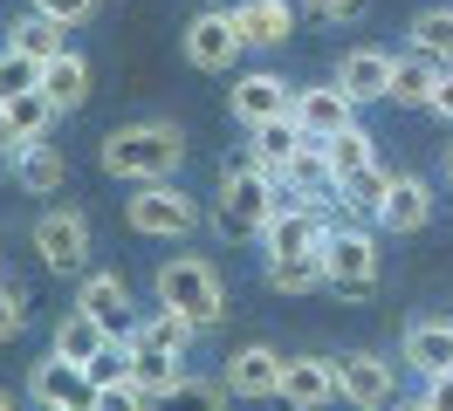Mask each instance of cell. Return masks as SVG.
Masks as SVG:
<instances>
[{
	"mask_svg": "<svg viewBox=\"0 0 453 411\" xmlns=\"http://www.w3.org/2000/svg\"><path fill=\"white\" fill-rule=\"evenodd\" d=\"M14 151H21V137L7 131V110H0V164H14Z\"/></svg>",
	"mask_w": 453,
	"mask_h": 411,
	"instance_id": "obj_42",
	"label": "cell"
},
{
	"mask_svg": "<svg viewBox=\"0 0 453 411\" xmlns=\"http://www.w3.org/2000/svg\"><path fill=\"white\" fill-rule=\"evenodd\" d=\"M447 192H453V144H447Z\"/></svg>",
	"mask_w": 453,
	"mask_h": 411,
	"instance_id": "obj_45",
	"label": "cell"
},
{
	"mask_svg": "<svg viewBox=\"0 0 453 411\" xmlns=\"http://www.w3.org/2000/svg\"><path fill=\"white\" fill-rule=\"evenodd\" d=\"M7 179L28 192V199H56V192L69 186V151H62L56 137H42V144H21V151H14V164H7Z\"/></svg>",
	"mask_w": 453,
	"mask_h": 411,
	"instance_id": "obj_16",
	"label": "cell"
},
{
	"mask_svg": "<svg viewBox=\"0 0 453 411\" xmlns=\"http://www.w3.org/2000/svg\"><path fill=\"white\" fill-rule=\"evenodd\" d=\"M131 336H144L151 350H172V356H186L199 343V329L186 323V316H172V308H151L144 323H131Z\"/></svg>",
	"mask_w": 453,
	"mask_h": 411,
	"instance_id": "obj_32",
	"label": "cell"
},
{
	"mask_svg": "<svg viewBox=\"0 0 453 411\" xmlns=\"http://www.w3.org/2000/svg\"><path fill=\"white\" fill-rule=\"evenodd\" d=\"M392 411H426V405H419V398H398V405H392Z\"/></svg>",
	"mask_w": 453,
	"mask_h": 411,
	"instance_id": "obj_44",
	"label": "cell"
},
{
	"mask_svg": "<svg viewBox=\"0 0 453 411\" xmlns=\"http://www.w3.org/2000/svg\"><path fill=\"white\" fill-rule=\"evenodd\" d=\"M433 89H440V62H426V55H392V82H385V103L392 110H426L433 103Z\"/></svg>",
	"mask_w": 453,
	"mask_h": 411,
	"instance_id": "obj_25",
	"label": "cell"
},
{
	"mask_svg": "<svg viewBox=\"0 0 453 411\" xmlns=\"http://www.w3.org/2000/svg\"><path fill=\"white\" fill-rule=\"evenodd\" d=\"M7 49L35 55V62H56L62 55V27L42 21V14H21V21H7Z\"/></svg>",
	"mask_w": 453,
	"mask_h": 411,
	"instance_id": "obj_33",
	"label": "cell"
},
{
	"mask_svg": "<svg viewBox=\"0 0 453 411\" xmlns=\"http://www.w3.org/2000/svg\"><path fill=\"white\" fill-rule=\"evenodd\" d=\"M124 356H131V384H138V391L151 398V405H158V398H165L172 384L186 377V370H179L186 356H172V350H151V343H144V336H131V329H124Z\"/></svg>",
	"mask_w": 453,
	"mask_h": 411,
	"instance_id": "obj_24",
	"label": "cell"
},
{
	"mask_svg": "<svg viewBox=\"0 0 453 411\" xmlns=\"http://www.w3.org/2000/svg\"><path fill=\"white\" fill-rule=\"evenodd\" d=\"M124 377H131V356H124V329H117L111 343L83 363V384H89V391H111V384H124Z\"/></svg>",
	"mask_w": 453,
	"mask_h": 411,
	"instance_id": "obj_35",
	"label": "cell"
},
{
	"mask_svg": "<svg viewBox=\"0 0 453 411\" xmlns=\"http://www.w3.org/2000/svg\"><path fill=\"white\" fill-rule=\"evenodd\" d=\"M28 247L49 274H83L89 254H96V226H89L83 206H49V213H35Z\"/></svg>",
	"mask_w": 453,
	"mask_h": 411,
	"instance_id": "obj_6",
	"label": "cell"
},
{
	"mask_svg": "<svg viewBox=\"0 0 453 411\" xmlns=\"http://www.w3.org/2000/svg\"><path fill=\"white\" fill-rule=\"evenodd\" d=\"M350 96V103L365 110V103H385V82H392V55L385 49H343V62H337V76H330Z\"/></svg>",
	"mask_w": 453,
	"mask_h": 411,
	"instance_id": "obj_20",
	"label": "cell"
},
{
	"mask_svg": "<svg viewBox=\"0 0 453 411\" xmlns=\"http://www.w3.org/2000/svg\"><path fill=\"white\" fill-rule=\"evenodd\" d=\"M96 158H104V171L117 186H165L186 164V131L165 124V117H138V124H117Z\"/></svg>",
	"mask_w": 453,
	"mask_h": 411,
	"instance_id": "obj_1",
	"label": "cell"
},
{
	"mask_svg": "<svg viewBox=\"0 0 453 411\" xmlns=\"http://www.w3.org/2000/svg\"><path fill=\"white\" fill-rule=\"evenodd\" d=\"M371 0H296V14H310V21H323V27H337V21H357Z\"/></svg>",
	"mask_w": 453,
	"mask_h": 411,
	"instance_id": "obj_39",
	"label": "cell"
},
{
	"mask_svg": "<svg viewBox=\"0 0 453 411\" xmlns=\"http://www.w3.org/2000/svg\"><path fill=\"white\" fill-rule=\"evenodd\" d=\"M226 405H234V398H226L220 377H179L151 411H226Z\"/></svg>",
	"mask_w": 453,
	"mask_h": 411,
	"instance_id": "obj_31",
	"label": "cell"
},
{
	"mask_svg": "<svg viewBox=\"0 0 453 411\" xmlns=\"http://www.w3.org/2000/svg\"><path fill=\"white\" fill-rule=\"evenodd\" d=\"M186 69H199V76H226L241 55H248V42H241V27H234V14L226 7H206V14H193L186 21Z\"/></svg>",
	"mask_w": 453,
	"mask_h": 411,
	"instance_id": "obj_8",
	"label": "cell"
},
{
	"mask_svg": "<svg viewBox=\"0 0 453 411\" xmlns=\"http://www.w3.org/2000/svg\"><path fill=\"white\" fill-rule=\"evenodd\" d=\"M76 308L96 316L104 329H131V316H138V308H131V281L117 268H83L76 274Z\"/></svg>",
	"mask_w": 453,
	"mask_h": 411,
	"instance_id": "obj_15",
	"label": "cell"
},
{
	"mask_svg": "<svg viewBox=\"0 0 453 411\" xmlns=\"http://www.w3.org/2000/svg\"><path fill=\"white\" fill-rule=\"evenodd\" d=\"M21 329H28V288L0 268V343H14Z\"/></svg>",
	"mask_w": 453,
	"mask_h": 411,
	"instance_id": "obj_37",
	"label": "cell"
},
{
	"mask_svg": "<svg viewBox=\"0 0 453 411\" xmlns=\"http://www.w3.org/2000/svg\"><path fill=\"white\" fill-rule=\"evenodd\" d=\"M28 405H35V411H56V405H83V411H89L83 370H76V363H62L56 350L35 356V363H28Z\"/></svg>",
	"mask_w": 453,
	"mask_h": 411,
	"instance_id": "obj_18",
	"label": "cell"
},
{
	"mask_svg": "<svg viewBox=\"0 0 453 411\" xmlns=\"http://www.w3.org/2000/svg\"><path fill=\"white\" fill-rule=\"evenodd\" d=\"M433 213H440V199H433V179H419V171H398L392 192H385V213H378V233H392V240H412V233H426V226H433Z\"/></svg>",
	"mask_w": 453,
	"mask_h": 411,
	"instance_id": "obj_14",
	"label": "cell"
},
{
	"mask_svg": "<svg viewBox=\"0 0 453 411\" xmlns=\"http://www.w3.org/2000/svg\"><path fill=\"white\" fill-rule=\"evenodd\" d=\"M275 206H282V186L255 158H241V164H220V206L206 213V226H213V240L241 247V240H261Z\"/></svg>",
	"mask_w": 453,
	"mask_h": 411,
	"instance_id": "obj_3",
	"label": "cell"
},
{
	"mask_svg": "<svg viewBox=\"0 0 453 411\" xmlns=\"http://www.w3.org/2000/svg\"><path fill=\"white\" fill-rule=\"evenodd\" d=\"M337 398H343V405H357V411H392V405H398V370H392V356H378V350H343V356H337Z\"/></svg>",
	"mask_w": 453,
	"mask_h": 411,
	"instance_id": "obj_9",
	"label": "cell"
},
{
	"mask_svg": "<svg viewBox=\"0 0 453 411\" xmlns=\"http://www.w3.org/2000/svg\"><path fill=\"white\" fill-rule=\"evenodd\" d=\"M323 158H330V171H337V186H343L350 171H365V164H378V137H371L365 124H350V131H337L330 144H323Z\"/></svg>",
	"mask_w": 453,
	"mask_h": 411,
	"instance_id": "obj_29",
	"label": "cell"
},
{
	"mask_svg": "<svg viewBox=\"0 0 453 411\" xmlns=\"http://www.w3.org/2000/svg\"><path fill=\"white\" fill-rule=\"evenodd\" d=\"M89 89H96V69H89V55H76V49H62L49 69H42V96L69 117V110H83L89 103Z\"/></svg>",
	"mask_w": 453,
	"mask_h": 411,
	"instance_id": "obj_22",
	"label": "cell"
},
{
	"mask_svg": "<svg viewBox=\"0 0 453 411\" xmlns=\"http://www.w3.org/2000/svg\"><path fill=\"white\" fill-rule=\"evenodd\" d=\"M392 164L378 158V164H365V171H350V179H343L337 186V206H343V219H350V226H371V233H378V213H385V192H392Z\"/></svg>",
	"mask_w": 453,
	"mask_h": 411,
	"instance_id": "obj_19",
	"label": "cell"
},
{
	"mask_svg": "<svg viewBox=\"0 0 453 411\" xmlns=\"http://www.w3.org/2000/svg\"><path fill=\"white\" fill-rule=\"evenodd\" d=\"M56 411H83V405H56Z\"/></svg>",
	"mask_w": 453,
	"mask_h": 411,
	"instance_id": "obj_46",
	"label": "cell"
},
{
	"mask_svg": "<svg viewBox=\"0 0 453 411\" xmlns=\"http://www.w3.org/2000/svg\"><path fill=\"white\" fill-rule=\"evenodd\" d=\"M398 363H405V370H419V377L453 370V316H419V323H405Z\"/></svg>",
	"mask_w": 453,
	"mask_h": 411,
	"instance_id": "obj_17",
	"label": "cell"
},
{
	"mask_svg": "<svg viewBox=\"0 0 453 411\" xmlns=\"http://www.w3.org/2000/svg\"><path fill=\"white\" fill-rule=\"evenodd\" d=\"M226 110H234L241 131L282 124L288 110H296V82H282V69H241V76L226 82Z\"/></svg>",
	"mask_w": 453,
	"mask_h": 411,
	"instance_id": "obj_7",
	"label": "cell"
},
{
	"mask_svg": "<svg viewBox=\"0 0 453 411\" xmlns=\"http://www.w3.org/2000/svg\"><path fill=\"white\" fill-rule=\"evenodd\" d=\"M330 226H337L330 213H316V206H296V199H282V206L268 213V226H261V261H282V254H323Z\"/></svg>",
	"mask_w": 453,
	"mask_h": 411,
	"instance_id": "obj_10",
	"label": "cell"
},
{
	"mask_svg": "<svg viewBox=\"0 0 453 411\" xmlns=\"http://www.w3.org/2000/svg\"><path fill=\"white\" fill-rule=\"evenodd\" d=\"M261 281L275 295H323V254H282V261H261Z\"/></svg>",
	"mask_w": 453,
	"mask_h": 411,
	"instance_id": "obj_27",
	"label": "cell"
},
{
	"mask_svg": "<svg viewBox=\"0 0 453 411\" xmlns=\"http://www.w3.org/2000/svg\"><path fill=\"white\" fill-rule=\"evenodd\" d=\"M296 144H303V131H296V124H255V131H248V158L261 164V171H268V179H275V171H282L288 164V151H296Z\"/></svg>",
	"mask_w": 453,
	"mask_h": 411,
	"instance_id": "obj_30",
	"label": "cell"
},
{
	"mask_svg": "<svg viewBox=\"0 0 453 411\" xmlns=\"http://www.w3.org/2000/svg\"><path fill=\"white\" fill-rule=\"evenodd\" d=\"M111 336H117V329H104L96 316H83V308L69 301V316H56V329H49V350H56L62 363H76V370H83V363H89L96 350H104Z\"/></svg>",
	"mask_w": 453,
	"mask_h": 411,
	"instance_id": "obj_23",
	"label": "cell"
},
{
	"mask_svg": "<svg viewBox=\"0 0 453 411\" xmlns=\"http://www.w3.org/2000/svg\"><path fill=\"white\" fill-rule=\"evenodd\" d=\"M42 69H49V62H35V55H21V49H0V103H7V96H35V89H42Z\"/></svg>",
	"mask_w": 453,
	"mask_h": 411,
	"instance_id": "obj_34",
	"label": "cell"
},
{
	"mask_svg": "<svg viewBox=\"0 0 453 411\" xmlns=\"http://www.w3.org/2000/svg\"><path fill=\"white\" fill-rule=\"evenodd\" d=\"M330 398H337V356H323V350L282 356V391H275V405H288V411H323Z\"/></svg>",
	"mask_w": 453,
	"mask_h": 411,
	"instance_id": "obj_13",
	"label": "cell"
},
{
	"mask_svg": "<svg viewBox=\"0 0 453 411\" xmlns=\"http://www.w3.org/2000/svg\"><path fill=\"white\" fill-rule=\"evenodd\" d=\"M220 384H226V398H241V405H275V391H282V350L275 343H241L220 363Z\"/></svg>",
	"mask_w": 453,
	"mask_h": 411,
	"instance_id": "obj_11",
	"label": "cell"
},
{
	"mask_svg": "<svg viewBox=\"0 0 453 411\" xmlns=\"http://www.w3.org/2000/svg\"><path fill=\"white\" fill-rule=\"evenodd\" d=\"M151 295H158V308L186 316L199 336L226 323V281L206 254H172V261H158V268H151Z\"/></svg>",
	"mask_w": 453,
	"mask_h": 411,
	"instance_id": "obj_2",
	"label": "cell"
},
{
	"mask_svg": "<svg viewBox=\"0 0 453 411\" xmlns=\"http://www.w3.org/2000/svg\"><path fill=\"white\" fill-rule=\"evenodd\" d=\"M0 411H21V398H14V391H7V384H0Z\"/></svg>",
	"mask_w": 453,
	"mask_h": 411,
	"instance_id": "obj_43",
	"label": "cell"
},
{
	"mask_svg": "<svg viewBox=\"0 0 453 411\" xmlns=\"http://www.w3.org/2000/svg\"><path fill=\"white\" fill-rule=\"evenodd\" d=\"M433 117H440V124H453V69H440V89H433Z\"/></svg>",
	"mask_w": 453,
	"mask_h": 411,
	"instance_id": "obj_41",
	"label": "cell"
},
{
	"mask_svg": "<svg viewBox=\"0 0 453 411\" xmlns=\"http://www.w3.org/2000/svg\"><path fill=\"white\" fill-rule=\"evenodd\" d=\"M0 110H7V131L21 137V144H42V137L56 131V117H62V110L49 103L42 89H35V96H7V103H0Z\"/></svg>",
	"mask_w": 453,
	"mask_h": 411,
	"instance_id": "obj_28",
	"label": "cell"
},
{
	"mask_svg": "<svg viewBox=\"0 0 453 411\" xmlns=\"http://www.w3.org/2000/svg\"><path fill=\"white\" fill-rule=\"evenodd\" d=\"M405 42H412V55H426V62H440V69H447V62H453V0L419 7L412 27H405Z\"/></svg>",
	"mask_w": 453,
	"mask_h": 411,
	"instance_id": "obj_26",
	"label": "cell"
},
{
	"mask_svg": "<svg viewBox=\"0 0 453 411\" xmlns=\"http://www.w3.org/2000/svg\"><path fill=\"white\" fill-rule=\"evenodd\" d=\"M124 226L144 233V240H193L199 226H206V206H199L193 192H179L172 179H165V186H131V199H124Z\"/></svg>",
	"mask_w": 453,
	"mask_h": 411,
	"instance_id": "obj_5",
	"label": "cell"
},
{
	"mask_svg": "<svg viewBox=\"0 0 453 411\" xmlns=\"http://www.w3.org/2000/svg\"><path fill=\"white\" fill-rule=\"evenodd\" d=\"M419 405H426V411H453V370H440V377H426Z\"/></svg>",
	"mask_w": 453,
	"mask_h": 411,
	"instance_id": "obj_40",
	"label": "cell"
},
{
	"mask_svg": "<svg viewBox=\"0 0 453 411\" xmlns=\"http://www.w3.org/2000/svg\"><path fill=\"white\" fill-rule=\"evenodd\" d=\"M385 281V261H378V233L371 226H350L337 219L330 240H323V295L337 301H371Z\"/></svg>",
	"mask_w": 453,
	"mask_h": 411,
	"instance_id": "obj_4",
	"label": "cell"
},
{
	"mask_svg": "<svg viewBox=\"0 0 453 411\" xmlns=\"http://www.w3.org/2000/svg\"><path fill=\"white\" fill-rule=\"evenodd\" d=\"M288 124L310 137V144H330L337 131L357 124V103L343 96L337 82H303V89H296V110H288Z\"/></svg>",
	"mask_w": 453,
	"mask_h": 411,
	"instance_id": "obj_12",
	"label": "cell"
},
{
	"mask_svg": "<svg viewBox=\"0 0 453 411\" xmlns=\"http://www.w3.org/2000/svg\"><path fill=\"white\" fill-rule=\"evenodd\" d=\"M96 7L104 0H28V14H42V21H56L62 34H76V27L96 21Z\"/></svg>",
	"mask_w": 453,
	"mask_h": 411,
	"instance_id": "obj_36",
	"label": "cell"
},
{
	"mask_svg": "<svg viewBox=\"0 0 453 411\" xmlns=\"http://www.w3.org/2000/svg\"><path fill=\"white\" fill-rule=\"evenodd\" d=\"M234 27H241V42L248 49H282L288 34H296V0H241V7H226Z\"/></svg>",
	"mask_w": 453,
	"mask_h": 411,
	"instance_id": "obj_21",
	"label": "cell"
},
{
	"mask_svg": "<svg viewBox=\"0 0 453 411\" xmlns=\"http://www.w3.org/2000/svg\"><path fill=\"white\" fill-rule=\"evenodd\" d=\"M89 411H151V398L124 377V384H111V391H89Z\"/></svg>",
	"mask_w": 453,
	"mask_h": 411,
	"instance_id": "obj_38",
	"label": "cell"
}]
</instances>
